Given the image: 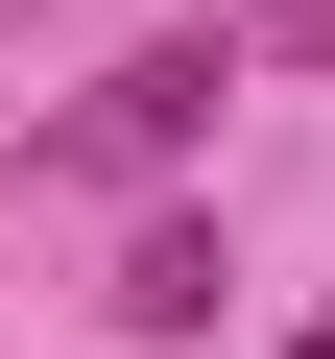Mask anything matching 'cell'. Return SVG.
I'll list each match as a JSON object with an SVG mask.
<instances>
[{"label":"cell","instance_id":"obj_1","mask_svg":"<svg viewBox=\"0 0 335 359\" xmlns=\"http://www.w3.org/2000/svg\"><path fill=\"white\" fill-rule=\"evenodd\" d=\"M216 96H240V48H216V25H168V48H120V72H96V120H72L48 168H72V192H120V168H192V144H216Z\"/></svg>","mask_w":335,"mask_h":359},{"label":"cell","instance_id":"obj_2","mask_svg":"<svg viewBox=\"0 0 335 359\" xmlns=\"http://www.w3.org/2000/svg\"><path fill=\"white\" fill-rule=\"evenodd\" d=\"M216 287H240V264H216V216H144L96 311H120V335H216Z\"/></svg>","mask_w":335,"mask_h":359},{"label":"cell","instance_id":"obj_3","mask_svg":"<svg viewBox=\"0 0 335 359\" xmlns=\"http://www.w3.org/2000/svg\"><path fill=\"white\" fill-rule=\"evenodd\" d=\"M216 48H240V72H335V0H240Z\"/></svg>","mask_w":335,"mask_h":359}]
</instances>
